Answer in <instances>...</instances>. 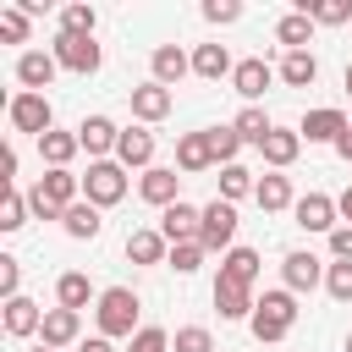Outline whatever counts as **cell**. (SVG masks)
<instances>
[{"instance_id":"cell-1","label":"cell","mask_w":352,"mask_h":352,"mask_svg":"<svg viewBox=\"0 0 352 352\" xmlns=\"http://www.w3.org/2000/svg\"><path fill=\"white\" fill-rule=\"evenodd\" d=\"M292 324H297V292H286V286L280 292H264L258 308H253V319H248L253 341H286Z\"/></svg>"},{"instance_id":"cell-2","label":"cell","mask_w":352,"mask_h":352,"mask_svg":"<svg viewBox=\"0 0 352 352\" xmlns=\"http://www.w3.org/2000/svg\"><path fill=\"white\" fill-rule=\"evenodd\" d=\"M94 314H99V336H110V341H116V336L132 341V336L143 330V324H138V292H132V286H104Z\"/></svg>"},{"instance_id":"cell-3","label":"cell","mask_w":352,"mask_h":352,"mask_svg":"<svg viewBox=\"0 0 352 352\" xmlns=\"http://www.w3.org/2000/svg\"><path fill=\"white\" fill-rule=\"evenodd\" d=\"M82 198H88L94 209H110V204H121V198H126V165H116V160H88Z\"/></svg>"},{"instance_id":"cell-4","label":"cell","mask_w":352,"mask_h":352,"mask_svg":"<svg viewBox=\"0 0 352 352\" xmlns=\"http://www.w3.org/2000/svg\"><path fill=\"white\" fill-rule=\"evenodd\" d=\"M198 248H204V253H231V248H236V204H226V198L204 204Z\"/></svg>"},{"instance_id":"cell-5","label":"cell","mask_w":352,"mask_h":352,"mask_svg":"<svg viewBox=\"0 0 352 352\" xmlns=\"http://www.w3.org/2000/svg\"><path fill=\"white\" fill-rule=\"evenodd\" d=\"M50 55L60 60V72H77V77H94L99 60H104V50L94 44V33H60Z\"/></svg>"},{"instance_id":"cell-6","label":"cell","mask_w":352,"mask_h":352,"mask_svg":"<svg viewBox=\"0 0 352 352\" xmlns=\"http://www.w3.org/2000/svg\"><path fill=\"white\" fill-rule=\"evenodd\" d=\"M6 116H11V126H16V132H33V138L55 132V104H50L44 94H16Z\"/></svg>"},{"instance_id":"cell-7","label":"cell","mask_w":352,"mask_h":352,"mask_svg":"<svg viewBox=\"0 0 352 352\" xmlns=\"http://www.w3.org/2000/svg\"><path fill=\"white\" fill-rule=\"evenodd\" d=\"M292 220L302 226V231H336V220H341V209H336V198L330 192H302L297 204H292Z\"/></svg>"},{"instance_id":"cell-8","label":"cell","mask_w":352,"mask_h":352,"mask_svg":"<svg viewBox=\"0 0 352 352\" xmlns=\"http://www.w3.org/2000/svg\"><path fill=\"white\" fill-rule=\"evenodd\" d=\"M55 72H60V60L44 55V50H22V55H16V82H22V94H44V88L55 82Z\"/></svg>"},{"instance_id":"cell-9","label":"cell","mask_w":352,"mask_h":352,"mask_svg":"<svg viewBox=\"0 0 352 352\" xmlns=\"http://www.w3.org/2000/svg\"><path fill=\"white\" fill-rule=\"evenodd\" d=\"M138 192H143V204L170 209V204H182V176H176L170 165H148V170H143V182H138Z\"/></svg>"},{"instance_id":"cell-10","label":"cell","mask_w":352,"mask_h":352,"mask_svg":"<svg viewBox=\"0 0 352 352\" xmlns=\"http://www.w3.org/2000/svg\"><path fill=\"white\" fill-rule=\"evenodd\" d=\"M198 226H204V209H198V204H187V198H182V204H170V209L160 214V236H165L170 248H176V242H198Z\"/></svg>"},{"instance_id":"cell-11","label":"cell","mask_w":352,"mask_h":352,"mask_svg":"<svg viewBox=\"0 0 352 352\" xmlns=\"http://www.w3.org/2000/svg\"><path fill=\"white\" fill-rule=\"evenodd\" d=\"M280 280H286V292H314V286L324 280V264H319L308 248H292V253L280 258Z\"/></svg>"},{"instance_id":"cell-12","label":"cell","mask_w":352,"mask_h":352,"mask_svg":"<svg viewBox=\"0 0 352 352\" xmlns=\"http://www.w3.org/2000/svg\"><path fill=\"white\" fill-rule=\"evenodd\" d=\"M346 126H352V121H346L336 104H319V110H308V116H302V126H297V132H302L308 143H341V138H346Z\"/></svg>"},{"instance_id":"cell-13","label":"cell","mask_w":352,"mask_h":352,"mask_svg":"<svg viewBox=\"0 0 352 352\" xmlns=\"http://www.w3.org/2000/svg\"><path fill=\"white\" fill-rule=\"evenodd\" d=\"M214 308H220V319H253L258 297H253V286H242V280H226V275H214Z\"/></svg>"},{"instance_id":"cell-14","label":"cell","mask_w":352,"mask_h":352,"mask_svg":"<svg viewBox=\"0 0 352 352\" xmlns=\"http://www.w3.org/2000/svg\"><path fill=\"white\" fill-rule=\"evenodd\" d=\"M38 336H44V346H55V352H60V346H77V341H82V314H77V308H44V330H38Z\"/></svg>"},{"instance_id":"cell-15","label":"cell","mask_w":352,"mask_h":352,"mask_svg":"<svg viewBox=\"0 0 352 352\" xmlns=\"http://www.w3.org/2000/svg\"><path fill=\"white\" fill-rule=\"evenodd\" d=\"M148 72H154V82H160V88H176V82L192 72V55H187L182 44H160V50L148 55Z\"/></svg>"},{"instance_id":"cell-16","label":"cell","mask_w":352,"mask_h":352,"mask_svg":"<svg viewBox=\"0 0 352 352\" xmlns=\"http://www.w3.org/2000/svg\"><path fill=\"white\" fill-rule=\"evenodd\" d=\"M275 82V72H270V60L264 55H253V60H236V72H231V88L253 104V99H264V88Z\"/></svg>"},{"instance_id":"cell-17","label":"cell","mask_w":352,"mask_h":352,"mask_svg":"<svg viewBox=\"0 0 352 352\" xmlns=\"http://www.w3.org/2000/svg\"><path fill=\"white\" fill-rule=\"evenodd\" d=\"M116 138H121V126H116L110 116H82V121H77V143H82L94 160H104V154L116 148Z\"/></svg>"},{"instance_id":"cell-18","label":"cell","mask_w":352,"mask_h":352,"mask_svg":"<svg viewBox=\"0 0 352 352\" xmlns=\"http://www.w3.org/2000/svg\"><path fill=\"white\" fill-rule=\"evenodd\" d=\"M38 330H44V308L33 297H11L6 302V336L22 341V336H38Z\"/></svg>"},{"instance_id":"cell-19","label":"cell","mask_w":352,"mask_h":352,"mask_svg":"<svg viewBox=\"0 0 352 352\" xmlns=\"http://www.w3.org/2000/svg\"><path fill=\"white\" fill-rule=\"evenodd\" d=\"M170 104H176V99H170V88H160L154 77H148L143 88H132V116H138V121H165V116H170Z\"/></svg>"},{"instance_id":"cell-20","label":"cell","mask_w":352,"mask_h":352,"mask_svg":"<svg viewBox=\"0 0 352 352\" xmlns=\"http://www.w3.org/2000/svg\"><path fill=\"white\" fill-rule=\"evenodd\" d=\"M148 160H154V132H148V126H126V132L116 138V165L132 170V165H148Z\"/></svg>"},{"instance_id":"cell-21","label":"cell","mask_w":352,"mask_h":352,"mask_svg":"<svg viewBox=\"0 0 352 352\" xmlns=\"http://www.w3.org/2000/svg\"><path fill=\"white\" fill-rule=\"evenodd\" d=\"M214 165V148H209V132H187V138H176V170H187V176H198V170H209Z\"/></svg>"},{"instance_id":"cell-22","label":"cell","mask_w":352,"mask_h":352,"mask_svg":"<svg viewBox=\"0 0 352 352\" xmlns=\"http://www.w3.org/2000/svg\"><path fill=\"white\" fill-rule=\"evenodd\" d=\"M126 258L132 264H165L170 258V242L160 236V226H143V231L126 236Z\"/></svg>"},{"instance_id":"cell-23","label":"cell","mask_w":352,"mask_h":352,"mask_svg":"<svg viewBox=\"0 0 352 352\" xmlns=\"http://www.w3.org/2000/svg\"><path fill=\"white\" fill-rule=\"evenodd\" d=\"M60 231H66V236H77V242H94V236L104 231V220H99V209H94L88 198H77V204L60 214Z\"/></svg>"},{"instance_id":"cell-24","label":"cell","mask_w":352,"mask_h":352,"mask_svg":"<svg viewBox=\"0 0 352 352\" xmlns=\"http://www.w3.org/2000/svg\"><path fill=\"white\" fill-rule=\"evenodd\" d=\"M192 72H198L204 82H220V77H231L236 66H231V50H226V44H198V50H192Z\"/></svg>"},{"instance_id":"cell-25","label":"cell","mask_w":352,"mask_h":352,"mask_svg":"<svg viewBox=\"0 0 352 352\" xmlns=\"http://www.w3.org/2000/svg\"><path fill=\"white\" fill-rule=\"evenodd\" d=\"M280 82H286V88H314V82H319V60H314V50H286V60H280Z\"/></svg>"},{"instance_id":"cell-26","label":"cell","mask_w":352,"mask_h":352,"mask_svg":"<svg viewBox=\"0 0 352 352\" xmlns=\"http://www.w3.org/2000/svg\"><path fill=\"white\" fill-rule=\"evenodd\" d=\"M77 148H82V143H77V132H60V126L38 138V154H44V165H50V170H66V165L77 160Z\"/></svg>"},{"instance_id":"cell-27","label":"cell","mask_w":352,"mask_h":352,"mask_svg":"<svg viewBox=\"0 0 352 352\" xmlns=\"http://www.w3.org/2000/svg\"><path fill=\"white\" fill-rule=\"evenodd\" d=\"M258 154H264L275 170H286V165L302 154V132H286V126H275V132L264 138V148H258Z\"/></svg>"},{"instance_id":"cell-28","label":"cell","mask_w":352,"mask_h":352,"mask_svg":"<svg viewBox=\"0 0 352 352\" xmlns=\"http://www.w3.org/2000/svg\"><path fill=\"white\" fill-rule=\"evenodd\" d=\"M55 297H60V308H77V314H82L88 302H99V297H94V280H88L82 270H66V275L55 280Z\"/></svg>"},{"instance_id":"cell-29","label":"cell","mask_w":352,"mask_h":352,"mask_svg":"<svg viewBox=\"0 0 352 352\" xmlns=\"http://www.w3.org/2000/svg\"><path fill=\"white\" fill-rule=\"evenodd\" d=\"M253 198H258V209H264V214H280V209H292V204H297V198H292V182H286V176H258Z\"/></svg>"},{"instance_id":"cell-30","label":"cell","mask_w":352,"mask_h":352,"mask_svg":"<svg viewBox=\"0 0 352 352\" xmlns=\"http://www.w3.org/2000/svg\"><path fill=\"white\" fill-rule=\"evenodd\" d=\"M297 11L314 16L319 28H341V22H352V0H302Z\"/></svg>"},{"instance_id":"cell-31","label":"cell","mask_w":352,"mask_h":352,"mask_svg":"<svg viewBox=\"0 0 352 352\" xmlns=\"http://www.w3.org/2000/svg\"><path fill=\"white\" fill-rule=\"evenodd\" d=\"M231 126H236V138H242V143H253V148H264V138L275 132V121H270V116H264L258 104H248V110H242V116H236Z\"/></svg>"},{"instance_id":"cell-32","label":"cell","mask_w":352,"mask_h":352,"mask_svg":"<svg viewBox=\"0 0 352 352\" xmlns=\"http://www.w3.org/2000/svg\"><path fill=\"white\" fill-rule=\"evenodd\" d=\"M220 275H226V280L253 286V280H258V253H253V248H231V253L220 258Z\"/></svg>"},{"instance_id":"cell-33","label":"cell","mask_w":352,"mask_h":352,"mask_svg":"<svg viewBox=\"0 0 352 352\" xmlns=\"http://www.w3.org/2000/svg\"><path fill=\"white\" fill-rule=\"evenodd\" d=\"M275 38H280L286 50H308V38H314V16H302V11L280 16V22H275Z\"/></svg>"},{"instance_id":"cell-34","label":"cell","mask_w":352,"mask_h":352,"mask_svg":"<svg viewBox=\"0 0 352 352\" xmlns=\"http://www.w3.org/2000/svg\"><path fill=\"white\" fill-rule=\"evenodd\" d=\"M258 182H253V170L248 165H220V198L226 204H236V198H248Z\"/></svg>"},{"instance_id":"cell-35","label":"cell","mask_w":352,"mask_h":352,"mask_svg":"<svg viewBox=\"0 0 352 352\" xmlns=\"http://www.w3.org/2000/svg\"><path fill=\"white\" fill-rule=\"evenodd\" d=\"M209 148H214V165H236V148H242L236 126H209Z\"/></svg>"},{"instance_id":"cell-36","label":"cell","mask_w":352,"mask_h":352,"mask_svg":"<svg viewBox=\"0 0 352 352\" xmlns=\"http://www.w3.org/2000/svg\"><path fill=\"white\" fill-rule=\"evenodd\" d=\"M170 352H214V336H209L204 324H182V330L170 336Z\"/></svg>"},{"instance_id":"cell-37","label":"cell","mask_w":352,"mask_h":352,"mask_svg":"<svg viewBox=\"0 0 352 352\" xmlns=\"http://www.w3.org/2000/svg\"><path fill=\"white\" fill-rule=\"evenodd\" d=\"M16 226H28V192L6 187V204H0V231H16Z\"/></svg>"},{"instance_id":"cell-38","label":"cell","mask_w":352,"mask_h":352,"mask_svg":"<svg viewBox=\"0 0 352 352\" xmlns=\"http://www.w3.org/2000/svg\"><path fill=\"white\" fill-rule=\"evenodd\" d=\"M94 22H99V11H94V6H82V0L60 11V33H94Z\"/></svg>"},{"instance_id":"cell-39","label":"cell","mask_w":352,"mask_h":352,"mask_svg":"<svg viewBox=\"0 0 352 352\" xmlns=\"http://www.w3.org/2000/svg\"><path fill=\"white\" fill-rule=\"evenodd\" d=\"M0 38L6 44H28V11L22 6H6L0 11Z\"/></svg>"},{"instance_id":"cell-40","label":"cell","mask_w":352,"mask_h":352,"mask_svg":"<svg viewBox=\"0 0 352 352\" xmlns=\"http://www.w3.org/2000/svg\"><path fill=\"white\" fill-rule=\"evenodd\" d=\"M126 352H170V330H160V324H143V330L126 341Z\"/></svg>"},{"instance_id":"cell-41","label":"cell","mask_w":352,"mask_h":352,"mask_svg":"<svg viewBox=\"0 0 352 352\" xmlns=\"http://www.w3.org/2000/svg\"><path fill=\"white\" fill-rule=\"evenodd\" d=\"M165 264H170V270H176V275H192V270H198V264H204V248H198V242H176V248H170V258H165Z\"/></svg>"},{"instance_id":"cell-42","label":"cell","mask_w":352,"mask_h":352,"mask_svg":"<svg viewBox=\"0 0 352 352\" xmlns=\"http://www.w3.org/2000/svg\"><path fill=\"white\" fill-rule=\"evenodd\" d=\"M324 292H330L336 302H352V264H330V270H324Z\"/></svg>"},{"instance_id":"cell-43","label":"cell","mask_w":352,"mask_h":352,"mask_svg":"<svg viewBox=\"0 0 352 352\" xmlns=\"http://www.w3.org/2000/svg\"><path fill=\"white\" fill-rule=\"evenodd\" d=\"M16 280H22V264H16L11 253H0V297H6V302H11V297H22V292H16Z\"/></svg>"},{"instance_id":"cell-44","label":"cell","mask_w":352,"mask_h":352,"mask_svg":"<svg viewBox=\"0 0 352 352\" xmlns=\"http://www.w3.org/2000/svg\"><path fill=\"white\" fill-rule=\"evenodd\" d=\"M236 16H242L236 0H204V22H220V28H226V22H236Z\"/></svg>"},{"instance_id":"cell-45","label":"cell","mask_w":352,"mask_h":352,"mask_svg":"<svg viewBox=\"0 0 352 352\" xmlns=\"http://www.w3.org/2000/svg\"><path fill=\"white\" fill-rule=\"evenodd\" d=\"M330 253H336V264H352V226L330 231Z\"/></svg>"},{"instance_id":"cell-46","label":"cell","mask_w":352,"mask_h":352,"mask_svg":"<svg viewBox=\"0 0 352 352\" xmlns=\"http://www.w3.org/2000/svg\"><path fill=\"white\" fill-rule=\"evenodd\" d=\"M77 352H116V346H110V336H82Z\"/></svg>"},{"instance_id":"cell-47","label":"cell","mask_w":352,"mask_h":352,"mask_svg":"<svg viewBox=\"0 0 352 352\" xmlns=\"http://www.w3.org/2000/svg\"><path fill=\"white\" fill-rule=\"evenodd\" d=\"M336 209H341V220H346V226H352V187H346V192H341V198H336Z\"/></svg>"},{"instance_id":"cell-48","label":"cell","mask_w":352,"mask_h":352,"mask_svg":"<svg viewBox=\"0 0 352 352\" xmlns=\"http://www.w3.org/2000/svg\"><path fill=\"white\" fill-rule=\"evenodd\" d=\"M336 154H341V160H346V165H352V126H346V138H341V143H336Z\"/></svg>"},{"instance_id":"cell-49","label":"cell","mask_w":352,"mask_h":352,"mask_svg":"<svg viewBox=\"0 0 352 352\" xmlns=\"http://www.w3.org/2000/svg\"><path fill=\"white\" fill-rule=\"evenodd\" d=\"M346 94H352V60H346Z\"/></svg>"},{"instance_id":"cell-50","label":"cell","mask_w":352,"mask_h":352,"mask_svg":"<svg viewBox=\"0 0 352 352\" xmlns=\"http://www.w3.org/2000/svg\"><path fill=\"white\" fill-rule=\"evenodd\" d=\"M38 352H55V346H38Z\"/></svg>"},{"instance_id":"cell-51","label":"cell","mask_w":352,"mask_h":352,"mask_svg":"<svg viewBox=\"0 0 352 352\" xmlns=\"http://www.w3.org/2000/svg\"><path fill=\"white\" fill-rule=\"evenodd\" d=\"M346 352H352V336H346Z\"/></svg>"}]
</instances>
